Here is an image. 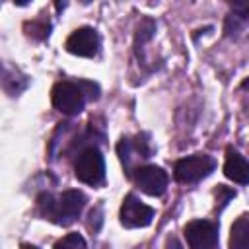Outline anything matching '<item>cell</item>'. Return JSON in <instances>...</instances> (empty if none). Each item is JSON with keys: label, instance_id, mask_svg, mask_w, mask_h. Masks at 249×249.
Segmentation results:
<instances>
[{"label": "cell", "instance_id": "cell-1", "mask_svg": "<svg viewBox=\"0 0 249 249\" xmlns=\"http://www.w3.org/2000/svg\"><path fill=\"white\" fill-rule=\"evenodd\" d=\"M84 206H86V195L82 191H76V189L64 191L58 196L43 193L37 198L39 214L45 220H49L53 224H58V226H70L80 216Z\"/></svg>", "mask_w": 249, "mask_h": 249}, {"label": "cell", "instance_id": "cell-2", "mask_svg": "<svg viewBox=\"0 0 249 249\" xmlns=\"http://www.w3.org/2000/svg\"><path fill=\"white\" fill-rule=\"evenodd\" d=\"M51 97H53V105L64 113V115H78L84 105H86V99H97L99 97V88L91 82H86V80H78V82H70V80H62L58 84H54L53 91H51Z\"/></svg>", "mask_w": 249, "mask_h": 249}, {"label": "cell", "instance_id": "cell-3", "mask_svg": "<svg viewBox=\"0 0 249 249\" xmlns=\"http://www.w3.org/2000/svg\"><path fill=\"white\" fill-rule=\"evenodd\" d=\"M74 175L78 181L97 187L105 179V161L97 146H88L80 150L76 161H74Z\"/></svg>", "mask_w": 249, "mask_h": 249}, {"label": "cell", "instance_id": "cell-4", "mask_svg": "<svg viewBox=\"0 0 249 249\" xmlns=\"http://www.w3.org/2000/svg\"><path fill=\"white\" fill-rule=\"evenodd\" d=\"M216 167V161L208 154H193L175 163L173 175L179 183H196L208 177Z\"/></svg>", "mask_w": 249, "mask_h": 249}, {"label": "cell", "instance_id": "cell-5", "mask_svg": "<svg viewBox=\"0 0 249 249\" xmlns=\"http://www.w3.org/2000/svg\"><path fill=\"white\" fill-rule=\"evenodd\" d=\"M121 224L124 228H146L152 224L154 208L144 204L136 195H126L121 204Z\"/></svg>", "mask_w": 249, "mask_h": 249}, {"label": "cell", "instance_id": "cell-6", "mask_svg": "<svg viewBox=\"0 0 249 249\" xmlns=\"http://www.w3.org/2000/svg\"><path fill=\"white\" fill-rule=\"evenodd\" d=\"M183 231L193 249H214L218 245V224L210 220H191Z\"/></svg>", "mask_w": 249, "mask_h": 249}, {"label": "cell", "instance_id": "cell-7", "mask_svg": "<svg viewBox=\"0 0 249 249\" xmlns=\"http://www.w3.org/2000/svg\"><path fill=\"white\" fill-rule=\"evenodd\" d=\"M117 152H119V158H121L126 173H132L134 165L140 160H148L152 156V146H150L146 134H138L134 138H123L117 146Z\"/></svg>", "mask_w": 249, "mask_h": 249}, {"label": "cell", "instance_id": "cell-8", "mask_svg": "<svg viewBox=\"0 0 249 249\" xmlns=\"http://www.w3.org/2000/svg\"><path fill=\"white\" fill-rule=\"evenodd\" d=\"M132 179L136 187L150 195V196H161L167 189V173L158 165H140L132 171Z\"/></svg>", "mask_w": 249, "mask_h": 249}, {"label": "cell", "instance_id": "cell-9", "mask_svg": "<svg viewBox=\"0 0 249 249\" xmlns=\"http://www.w3.org/2000/svg\"><path fill=\"white\" fill-rule=\"evenodd\" d=\"M66 51L76 56H95L99 51V35L93 27H80L66 39Z\"/></svg>", "mask_w": 249, "mask_h": 249}, {"label": "cell", "instance_id": "cell-10", "mask_svg": "<svg viewBox=\"0 0 249 249\" xmlns=\"http://www.w3.org/2000/svg\"><path fill=\"white\" fill-rule=\"evenodd\" d=\"M224 173L233 183L249 185V161L237 150H233V148H228V152H226Z\"/></svg>", "mask_w": 249, "mask_h": 249}, {"label": "cell", "instance_id": "cell-11", "mask_svg": "<svg viewBox=\"0 0 249 249\" xmlns=\"http://www.w3.org/2000/svg\"><path fill=\"white\" fill-rule=\"evenodd\" d=\"M228 245L231 249H249V214H241L233 222Z\"/></svg>", "mask_w": 249, "mask_h": 249}, {"label": "cell", "instance_id": "cell-12", "mask_svg": "<svg viewBox=\"0 0 249 249\" xmlns=\"http://www.w3.org/2000/svg\"><path fill=\"white\" fill-rule=\"evenodd\" d=\"M156 31V23L148 18H144L138 25V31H136V49H140V45H144V41H148Z\"/></svg>", "mask_w": 249, "mask_h": 249}, {"label": "cell", "instance_id": "cell-13", "mask_svg": "<svg viewBox=\"0 0 249 249\" xmlns=\"http://www.w3.org/2000/svg\"><path fill=\"white\" fill-rule=\"evenodd\" d=\"M49 29H51L49 21H47V23H45V21H31V23H25V33H27L29 37H35V39H45V37L49 35Z\"/></svg>", "mask_w": 249, "mask_h": 249}, {"label": "cell", "instance_id": "cell-14", "mask_svg": "<svg viewBox=\"0 0 249 249\" xmlns=\"http://www.w3.org/2000/svg\"><path fill=\"white\" fill-rule=\"evenodd\" d=\"M86 245H88V243H86V239H84L80 233H68L66 237H62V239H58V241L54 243L56 249H60V247H62V249H66V247H76V249H78V247H86Z\"/></svg>", "mask_w": 249, "mask_h": 249}, {"label": "cell", "instance_id": "cell-15", "mask_svg": "<svg viewBox=\"0 0 249 249\" xmlns=\"http://www.w3.org/2000/svg\"><path fill=\"white\" fill-rule=\"evenodd\" d=\"M216 210H220L222 206H226L228 204V200L230 198H233L235 196V191L233 189H228V187H224V185H218V189H216Z\"/></svg>", "mask_w": 249, "mask_h": 249}, {"label": "cell", "instance_id": "cell-16", "mask_svg": "<svg viewBox=\"0 0 249 249\" xmlns=\"http://www.w3.org/2000/svg\"><path fill=\"white\" fill-rule=\"evenodd\" d=\"M231 12L239 18H249V0H228Z\"/></svg>", "mask_w": 249, "mask_h": 249}, {"label": "cell", "instance_id": "cell-17", "mask_svg": "<svg viewBox=\"0 0 249 249\" xmlns=\"http://www.w3.org/2000/svg\"><path fill=\"white\" fill-rule=\"evenodd\" d=\"M54 8H56V12H62L66 8V0H54Z\"/></svg>", "mask_w": 249, "mask_h": 249}, {"label": "cell", "instance_id": "cell-18", "mask_svg": "<svg viewBox=\"0 0 249 249\" xmlns=\"http://www.w3.org/2000/svg\"><path fill=\"white\" fill-rule=\"evenodd\" d=\"M14 2H16V4H18V6H25V4H27V2H29V0H14Z\"/></svg>", "mask_w": 249, "mask_h": 249}, {"label": "cell", "instance_id": "cell-19", "mask_svg": "<svg viewBox=\"0 0 249 249\" xmlns=\"http://www.w3.org/2000/svg\"><path fill=\"white\" fill-rule=\"evenodd\" d=\"M241 86H243V88H249V78H247V80H245V82H243Z\"/></svg>", "mask_w": 249, "mask_h": 249}, {"label": "cell", "instance_id": "cell-20", "mask_svg": "<svg viewBox=\"0 0 249 249\" xmlns=\"http://www.w3.org/2000/svg\"><path fill=\"white\" fill-rule=\"evenodd\" d=\"M80 2H82V4H89L91 0H80Z\"/></svg>", "mask_w": 249, "mask_h": 249}]
</instances>
